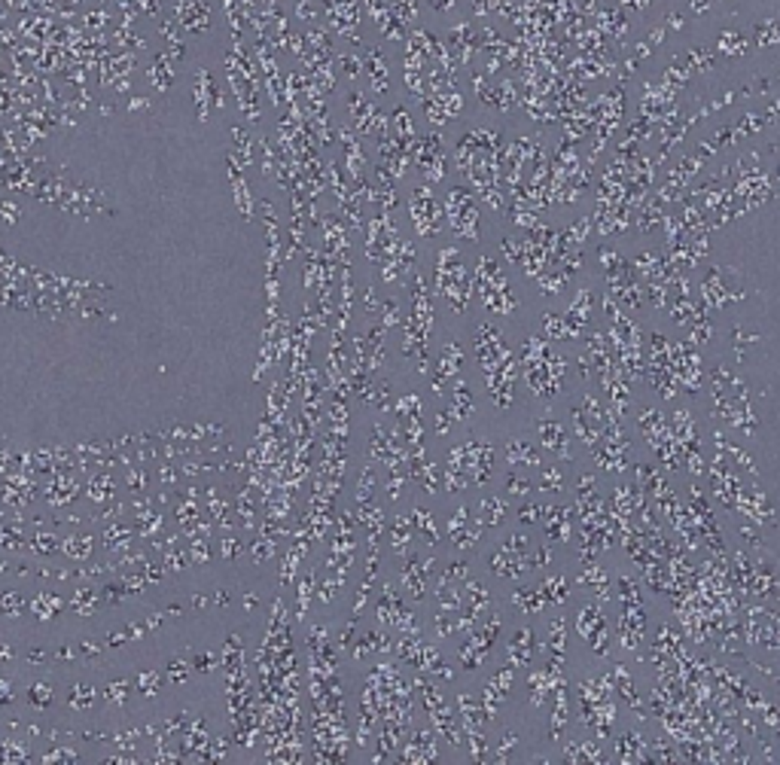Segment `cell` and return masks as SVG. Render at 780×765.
Returning a JSON list of instances; mask_svg holds the SVG:
<instances>
[{
    "label": "cell",
    "instance_id": "obj_1",
    "mask_svg": "<svg viewBox=\"0 0 780 765\" xmlns=\"http://www.w3.org/2000/svg\"><path fill=\"white\" fill-rule=\"evenodd\" d=\"M527 449H531V445H524V442H509V460H527V464H536V455H527Z\"/></svg>",
    "mask_w": 780,
    "mask_h": 765
}]
</instances>
